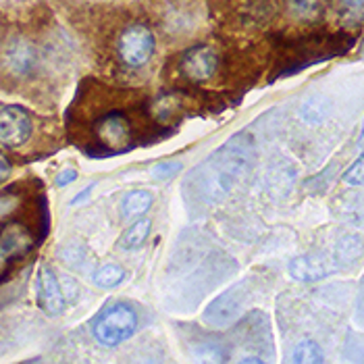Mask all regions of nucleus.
Returning <instances> with one entry per match:
<instances>
[{
	"mask_svg": "<svg viewBox=\"0 0 364 364\" xmlns=\"http://www.w3.org/2000/svg\"><path fill=\"white\" fill-rule=\"evenodd\" d=\"M291 363L296 364H323L325 363V354H323V348L312 341V339H304L296 346L294 350V356H291Z\"/></svg>",
	"mask_w": 364,
	"mask_h": 364,
	"instance_id": "ddd939ff",
	"label": "nucleus"
},
{
	"mask_svg": "<svg viewBox=\"0 0 364 364\" xmlns=\"http://www.w3.org/2000/svg\"><path fill=\"white\" fill-rule=\"evenodd\" d=\"M123 279H125V269L119 264H102L94 273V285L100 289H112V287L121 285Z\"/></svg>",
	"mask_w": 364,
	"mask_h": 364,
	"instance_id": "4468645a",
	"label": "nucleus"
},
{
	"mask_svg": "<svg viewBox=\"0 0 364 364\" xmlns=\"http://www.w3.org/2000/svg\"><path fill=\"white\" fill-rule=\"evenodd\" d=\"M0 248L4 256L9 258V262L26 256L33 248V237L31 231L19 221H11V223L0 227Z\"/></svg>",
	"mask_w": 364,
	"mask_h": 364,
	"instance_id": "1a4fd4ad",
	"label": "nucleus"
},
{
	"mask_svg": "<svg viewBox=\"0 0 364 364\" xmlns=\"http://www.w3.org/2000/svg\"><path fill=\"white\" fill-rule=\"evenodd\" d=\"M179 171H181V163H177V161H163V163H159V165H154V167L150 168V175L154 179H159V181H167L171 177H175Z\"/></svg>",
	"mask_w": 364,
	"mask_h": 364,
	"instance_id": "dca6fc26",
	"label": "nucleus"
},
{
	"mask_svg": "<svg viewBox=\"0 0 364 364\" xmlns=\"http://www.w3.org/2000/svg\"><path fill=\"white\" fill-rule=\"evenodd\" d=\"M343 11L348 13H363L364 11V0H339Z\"/></svg>",
	"mask_w": 364,
	"mask_h": 364,
	"instance_id": "412c9836",
	"label": "nucleus"
},
{
	"mask_svg": "<svg viewBox=\"0 0 364 364\" xmlns=\"http://www.w3.org/2000/svg\"><path fill=\"white\" fill-rule=\"evenodd\" d=\"M358 146L364 148V123H363V132H360V140H358Z\"/></svg>",
	"mask_w": 364,
	"mask_h": 364,
	"instance_id": "393cba45",
	"label": "nucleus"
},
{
	"mask_svg": "<svg viewBox=\"0 0 364 364\" xmlns=\"http://www.w3.org/2000/svg\"><path fill=\"white\" fill-rule=\"evenodd\" d=\"M60 285H63V291H65L67 302H75L80 298V287H77V283L71 279V277H60Z\"/></svg>",
	"mask_w": 364,
	"mask_h": 364,
	"instance_id": "6ab92c4d",
	"label": "nucleus"
},
{
	"mask_svg": "<svg viewBox=\"0 0 364 364\" xmlns=\"http://www.w3.org/2000/svg\"><path fill=\"white\" fill-rule=\"evenodd\" d=\"M0 36H2V19H0Z\"/></svg>",
	"mask_w": 364,
	"mask_h": 364,
	"instance_id": "a878e982",
	"label": "nucleus"
},
{
	"mask_svg": "<svg viewBox=\"0 0 364 364\" xmlns=\"http://www.w3.org/2000/svg\"><path fill=\"white\" fill-rule=\"evenodd\" d=\"M154 196L148 190H132L121 196L119 202V217L123 221H134L138 217H144L152 208Z\"/></svg>",
	"mask_w": 364,
	"mask_h": 364,
	"instance_id": "9b49d317",
	"label": "nucleus"
},
{
	"mask_svg": "<svg viewBox=\"0 0 364 364\" xmlns=\"http://www.w3.org/2000/svg\"><path fill=\"white\" fill-rule=\"evenodd\" d=\"M289 6L300 17H314V15H318L323 2L321 0H289Z\"/></svg>",
	"mask_w": 364,
	"mask_h": 364,
	"instance_id": "f3484780",
	"label": "nucleus"
},
{
	"mask_svg": "<svg viewBox=\"0 0 364 364\" xmlns=\"http://www.w3.org/2000/svg\"><path fill=\"white\" fill-rule=\"evenodd\" d=\"M94 132H96V138L100 140V144L112 152L127 148V144L132 140L129 119L119 111H111L105 117H100L94 125Z\"/></svg>",
	"mask_w": 364,
	"mask_h": 364,
	"instance_id": "0eeeda50",
	"label": "nucleus"
},
{
	"mask_svg": "<svg viewBox=\"0 0 364 364\" xmlns=\"http://www.w3.org/2000/svg\"><path fill=\"white\" fill-rule=\"evenodd\" d=\"M33 132L31 114L23 107L11 105L0 111V144L6 148H19Z\"/></svg>",
	"mask_w": 364,
	"mask_h": 364,
	"instance_id": "423d86ee",
	"label": "nucleus"
},
{
	"mask_svg": "<svg viewBox=\"0 0 364 364\" xmlns=\"http://www.w3.org/2000/svg\"><path fill=\"white\" fill-rule=\"evenodd\" d=\"M11 171H13V167H11V161L0 152V183H2V181H6V179L11 177Z\"/></svg>",
	"mask_w": 364,
	"mask_h": 364,
	"instance_id": "4be33fe9",
	"label": "nucleus"
},
{
	"mask_svg": "<svg viewBox=\"0 0 364 364\" xmlns=\"http://www.w3.org/2000/svg\"><path fill=\"white\" fill-rule=\"evenodd\" d=\"M156 48L154 33L144 23H132L121 31L117 53L127 67H144Z\"/></svg>",
	"mask_w": 364,
	"mask_h": 364,
	"instance_id": "7ed1b4c3",
	"label": "nucleus"
},
{
	"mask_svg": "<svg viewBox=\"0 0 364 364\" xmlns=\"http://www.w3.org/2000/svg\"><path fill=\"white\" fill-rule=\"evenodd\" d=\"M77 179V171L75 168H63L58 175H56V186L58 188H65L69 183H73Z\"/></svg>",
	"mask_w": 364,
	"mask_h": 364,
	"instance_id": "aec40b11",
	"label": "nucleus"
},
{
	"mask_svg": "<svg viewBox=\"0 0 364 364\" xmlns=\"http://www.w3.org/2000/svg\"><path fill=\"white\" fill-rule=\"evenodd\" d=\"M343 183L346 186H352V188H358L364 186V152L350 165V168L343 173Z\"/></svg>",
	"mask_w": 364,
	"mask_h": 364,
	"instance_id": "2eb2a0df",
	"label": "nucleus"
},
{
	"mask_svg": "<svg viewBox=\"0 0 364 364\" xmlns=\"http://www.w3.org/2000/svg\"><path fill=\"white\" fill-rule=\"evenodd\" d=\"M138 331V312L127 302H112L98 312L92 323V336L105 346L114 348Z\"/></svg>",
	"mask_w": 364,
	"mask_h": 364,
	"instance_id": "f03ea898",
	"label": "nucleus"
},
{
	"mask_svg": "<svg viewBox=\"0 0 364 364\" xmlns=\"http://www.w3.org/2000/svg\"><path fill=\"white\" fill-rule=\"evenodd\" d=\"M240 363L242 364H260L264 363L260 356H244V358H240Z\"/></svg>",
	"mask_w": 364,
	"mask_h": 364,
	"instance_id": "b1692460",
	"label": "nucleus"
},
{
	"mask_svg": "<svg viewBox=\"0 0 364 364\" xmlns=\"http://www.w3.org/2000/svg\"><path fill=\"white\" fill-rule=\"evenodd\" d=\"M94 188H96V183H90L87 188H84V190H82V192H80L77 196H75V198H73V200H71V206H77V204H84V200H85V198H87V196H90L92 192H94Z\"/></svg>",
	"mask_w": 364,
	"mask_h": 364,
	"instance_id": "5701e85b",
	"label": "nucleus"
},
{
	"mask_svg": "<svg viewBox=\"0 0 364 364\" xmlns=\"http://www.w3.org/2000/svg\"><path fill=\"white\" fill-rule=\"evenodd\" d=\"M254 140L237 134L202 161L186 181V196L200 206H217L229 196L252 171Z\"/></svg>",
	"mask_w": 364,
	"mask_h": 364,
	"instance_id": "f257e3e1",
	"label": "nucleus"
},
{
	"mask_svg": "<svg viewBox=\"0 0 364 364\" xmlns=\"http://www.w3.org/2000/svg\"><path fill=\"white\" fill-rule=\"evenodd\" d=\"M289 275L296 281H318L323 277H327L331 271V264L325 256H316V254H306V256H296L294 260H289L287 264Z\"/></svg>",
	"mask_w": 364,
	"mask_h": 364,
	"instance_id": "9d476101",
	"label": "nucleus"
},
{
	"mask_svg": "<svg viewBox=\"0 0 364 364\" xmlns=\"http://www.w3.org/2000/svg\"><path fill=\"white\" fill-rule=\"evenodd\" d=\"M2 69L6 73H11L13 77H28L31 75L38 65H40V56L36 46L26 40V38H13L0 56Z\"/></svg>",
	"mask_w": 364,
	"mask_h": 364,
	"instance_id": "39448f33",
	"label": "nucleus"
},
{
	"mask_svg": "<svg viewBox=\"0 0 364 364\" xmlns=\"http://www.w3.org/2000/svg\"><path fill=\"white\" fill-rule=\"evenodd\" d=\"M150 229H152V221L146 219V217H138V221H134V223L121 233L119 246L123 250H136V248H140V246H144V242L148 240Z\"/></svg>",
	"mask_w": 364,
	"mask_h": 364,
	"instance_id": "f8f14e48",
	"label": "nucleus"
},
{
	"mask_svg": "<svg viewBox=\"0 0 364 364\" xmlns=\"http://www.w3.org/2000/svg\"><path fill=\"white\" fill-rule=\"evenodd\" d=\"M321 107H323V102H318V100H309V102L302 107V117H304V121H306V123H318V121H323V119H325V111H321Z\"/></svg>",
	"mask_w": 364,
	"mask_h": 364,
	"instance_id": "a211bd4d",
	"label": "nucleus"
},
{
	"mask_svg": "<svg viewBox=\"0 0 364 364\" xmlns=\"http://www.w3.org/2000/svg\"><path fill=\"white\" fill-rule=\"evenodd\" d=\"M38 302L44 312L48 314H63L65 309H67V298H65V291H63V285H60V279L53 273L50 267H42L40 273H38Z\"/></svg>",
	"mask_w": 364,
	"mask_h": 364,
	"instance_id": "6e6552de",
	"label": "nucleus"
},
{
	"mask_svg": "<svg viewBox=\"0 0 364 364\" xmlns=\"http://www.w3.org/2000/svg\"><path fill=\"white\" fill-rule=\"evenodd\" d=\"M179 69L190 82L204 84V82L213 80L219 71V53L213 46L198 44L183 53L181 60H179Z\"/></svg>",
	"mask_w": 364,
	"mask_h": 364,
	"instance_id": "20e7f679",
	"label": "nucleus"
}]
</instances>
